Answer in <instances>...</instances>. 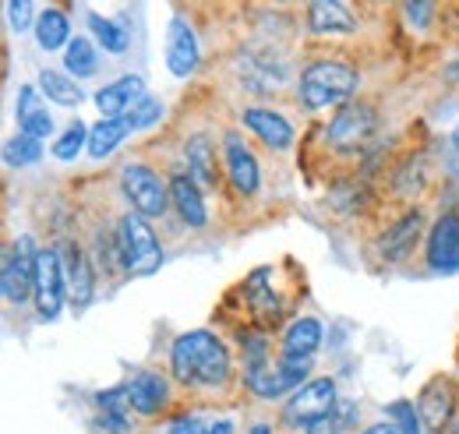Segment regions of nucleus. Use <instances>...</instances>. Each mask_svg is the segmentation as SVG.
Returning a JSON list of instances; mask_svg holds the SVG:
<instances>
[{
	"instance_id": "obj_1",
	"label": "nucleus",
	"mask_w": 459,
	"mask_h": 434,
	"mask_svg": "<svg viewBox=\"0 0 459 434\" xmlns=\"http://www.w3.org/2000/svg\"><path fill=\"white\" fill-rule=\"evenodd\" d=\"M170 371L184 388H223L233 375V360L216 332H180L170 346Z\"/></svg>"
},
{
	"instance_id": "obj_2",
	"label": "nucleus",
	"mask_w": 459,
	"mask_h": 434,
	"mask_svg": "<svg viewBox=\"0 0 459 434\" xmlns=\"http://www.w3.org/2000/svg\"><path fill=\"white\" fill-rule=\"evenodd\" d=\"M360 85L357 67L343 60H315L297 78V96L307 109H343L353 103V92Z\"/></svg>"
},
{
	"instance_id": "obj_3",
	"label": "nucleus",
	"mask_w": 459,
	"mask_h": 434,
	"mask_svg": "<svg viewBox=\"0 0 459 434\" xmlns=\"http://www.w3.org/2000/svg\"><path fill=\"white\" fill-rule=\"evenodd\" d=\"M117 251H120V265L127 275H152L163 265V244L152 233L149 219L138 213H127L117 222Z\"/></svg>"
},
{
	"instance_id": "obj_4",
	"label": "nucleus",
	"mask_w": 459,
	"mask_h": 434,
	"mask_svg": "<svg viewBox=\"0 0 459 434\" xmlns=\"http://www.w3.org/2000/svg\"><path fill=\"white\" fill-rule=\"evenodd\" d=\"M120 191L131 202V209L145 219H163L170 205V184L142 163H124L120 169Z\"/></svg>"
},
{
	"instance_id": "obj_5",
	"label": "nucleus",
	"mask_w": 459,
	"mask_h": 434,
	"mask_svg": "<svg viewBox=\"0 0 459 434\" xmlns=\"http://www.w3.org/2000/svg\"><path fill=\"white\" fill-rule=\"evenodd\" d=\"M378 135V109L371 103H346L325 127V138L336 152H357Z\"/></svg>"
},
{
	"instance_id": "obj_6",
	"label": "nucleus",
	"mask_w": 459,
	"mask_h": 434,
	"mask_svg": "<svg viewBox=\"0 0 459 434\" xmlns=\"http://www.w3.org/2000/svg\"><path fill=\"white\" fill-rule=\"evenodd\" d=\"M36 258H39V247H32V237H18L4 255L0 290L7 304H25L29 297H36Z\"/></svg>"
},
{
	"instance_id": "obj_7",
	"label": "nucleus",
	"mask_w": 459,
	"mask_h": 434,
	"mask_svg": "<svg viewBox=\"0 0 459 434\" xmlns=\"http://www.w3.org/2000/svg\"><path fill=\"white\" fill-rule=\"evenodd\" d=\"M336 410V381L333 378H315L304 388H297L283 406V424L287 428H307L318 417H329Z\"/></svg>"
},
{
	"instance_id": "obj_8",
	"label": "nucleus",
	"mask_w": 459,
	"mask_h": 434,
	"mask_svg": "<svg viewBox=\"0 0 459 434\" xmlns=\"http://www.w3.org/2000/svg\"><path fill=\"white\" fill-rule=\"evenodd\" d=\"M64 262L54 247H39L36 258V315L43 322H54L64 308Z\"/></svg>"
},
{
	"instance_id": "obj_9",
	"label": "nucleus",
	"mask_w": 459,
	"mask_h": 434,
	"mask_svg": "<svg viewBox=\"0 0 459 434\" xmlns=\"http://www.w3.org/2000/svg\"><path fill=\"white\" fill-rule=\"evenodd\" d=\"M428 269L438 275H456L459 272V216L456 213H442L435 219L431 233H428V247H424Z\"/></svg>"
},
{
	"instance_id": "obj_10",
	"label": "nucleus",
	"mask_w": 459,
	"mask_h": 434,
	"mask_svg": "<svg viewBox=\"0 0 459 434\" xmlns=\"http://www.w3.org/2000/svg\"><path fill=\"white\" fill-rule=\"evenodd\" d=\"M417 413H420V424L431 434L449 431V424L456 421V385L449 378L428 381L424 392H420Z\"/></svg>"
},
{
	"instance_id": "obj_11",
	"label": "nucleus",
	"mask_w": 459,
	"mask_h": 434,
	"mask_svg": "<svg viewBox=\"0 0 459 434\" xmlns=\"http://www.w3.org/2000/svg\"><path fill=\"white\" fill-rule=\"evenodd\" d=\"M198 64H202V50H198L195 29L180 14H173L170 29H167V67H170V74L187 82L198 71Z\"/></svg>"
},
{
	"instance_id": "obj_12",
	"label": "nucleus",
	"mask_w": 459,
	"mask_h": 434,
	"mask_svg": "<svg viewBox=\"0 0 459 434\" xmlns=\"http://www.w3.org/2000/svg\"><path fill=\"white\" fill-rule=\"evenodd\" d=\"M240 124H244L265 149H273V152H287L290 145H293V124H290L280 109L247 107L240 113Z\"/></svg>"
},
{
	"instance_id": "obj_13",
	"label": "nucleus",
	"mask_w": 459,
	"mask_h": 434,
	"mask_svg": "<svg viewBox=\"0 0 459 434\" xmlns=\"http://www.w3.org/2000/svg\"><path fill=\"white\" fill-rule=\"evenodd\" d=\"M145 100V78L142 74H124L96 92V109L103 120H124L131 109Z\"/></svg>"
},
{
	"instance_id": "obj_14",
	"label": "nucleus",
	"mask_w": 459,
	"mask_h": 434,
	"mask_svg": "<svg viewBox=\"0 0 459 434\" xmlns=\"http://www.w3.org/2000/svg\"><path fill=\"white\" fill-rule=\"evenodd\" d=\"M223 160H227V177H230V184H233V191H237L240 198L258 195V184H262L258 160H255V152L244 145V138H240L237 131L227 135V152H223Z\"/></svg>"
},
{
	"instance_id": "obj_15",
	"label": "nucleus",
	"mask_w": 459,
	"mask_h": 434,
	"mask_svg": "<svg viewBox=\"0 0 459 434\" xmlns=\"http://www.w3.org/2000/svg\"><path fill=\"white\" fill-rule=\"evenodd\" d=\"M420 230H424V213H420V209L403 213L400 219H393V222L382 230V237H378V255H382L385 262H403V258L413 251Z\"/></svg>"
},
{
	"instance_id": "obj_16",
	"label": "nucleus",
	"mask_w": 459,
	"mask_h": 434,
	"mask_svg": "<svg viewBox=\"0 0 459 434\" xmlns=\"http://www.w3.org/2000/svg\"><path fill=\"white\" fill-rule=\"evenodd\" d=\"M127 392H131V406H134V413H142V417H156V413H163L173 399L170 381L163 378L160 371H142V375H134V378L127 381Z\"/></svg>"
},
{
	"instance_id": "obj_17",
	"label": "nucleus",
	"mask_w": 459,
	"mask_h": 434,
	"mask_svg": "<svg viewBox=\"0 0 459 434\" xmlns=\"http://www.w3.org/2000/svg\"><path fill=\"white\" fill-rule=\"evenodd\" d=\"M14 117H18L22 135H32L36 142H43L47 135H54V117L47 113L43 92H39L36 85H22V89H18V100H14Z\"/></svg>"
},
{
	"instance_id": "obj_18",
	"label": "nucleus",
	"mask_w": 459,
	"mask_h": 434,
	"mask_svg": "<svg viewBox=\"0 0 459 434\" xmlns=\"http://www.w3.org/2000/svg\"><path fill=\"white\" fill-rule=\"evenodd\" d=\"M170 202L177 209L180 222L187 230H202L209 222V213H205V198H202V187L191 180V173H173L170 177Z\"/></svg>"
},
{
	"instance_id": "obj_19",
	"label": "nucleus",
	"mask_w": 459,
	"mask_h": 434,
	"mask_svg": "<svg viewBox=\"0 0 459 434\" xmlns=\"http://www.w3.org/2000/svg\"><path fill=\"white\" fill-rule=\"evenodd\" d=\"M187 173H191V180L202 187V191H216L220 187V166H216V142L205 135V131H198V135H191L187 138Z\"/></svg>"
},
{
	"instance_id": "obj_20",
	"label": "nucleus",
	"mask_w": 459,
	"mask_h": 434,
	"mask_svg": "<svg viewBox=\"0 0 459 434\" xmlns=\"http://www.w3.org/2000/svg\"><path fill=\"white\" fill-rule=\"evenodd\" d=\"M307 29L315 36H343V32H357V18L340 0H315L307 4Z\"/></svg>"
},
{
	"instance_id": "obj_21",
	"label": "nucleus",
	"mask_w": 459,
	"mask_h": 434,
	"mask_svg": "<svg viewBox=\"0 0 459 434\" xmlns=\"http://www.w3.org/2000/svg\"><path fill=\"white\" fill-rule=\"evenodd\" d=\"M64 279L71 286V297L78 308L92 304V293H96V275H92V265L85 258V251L78 244H67V255H64Z\"/></svg>"
},
{
	"instance_id": "obj_22",
	"label": "nucleus",
	"mask_w": 459,
	"mask_h": 434,
	"mask_svg": "<svg viewBox=\"0 0 459 434\" xmlns=\"http://www.w3.org/2000/svg\"><path fill=\"white\" fill-rule=\"evenodd\" d=\"M36 39H39V47L47 54L71 47V22H67V14L60 7H43L39 11V18H36Z\"/></svg>"
},
{
	"instance_id": "obj_23",
	"label": "nucleus",
	"mask_w": 459,
	"mask_h": 434,
	"mask_svg": "<svg viewBox=\"0 0 459 434\" xmlns=\"http://www.w3.org/2000/svg\"><path fill=\"white\" fill-rule=\"evenodd\" d=\"M39 92L54 103V107H64V109H74L82 107V100H85V92L78 89V82L67 74V71H39Z\"/></svg>"
},
{
	"instance_id": "obj_24",
	"label": "nucleus",
	"mask_w": 459,
	"mask_h": 434,
	"mask_svg": "<svg viewBox=\"0 0 459 434\" xmlns=\"http://www.w3.org/2000/svg\"><path fill=\"white\" fill-rule=\"evenodd\" d=\"M318 346H322V322L318 318H297L283 332V353L311 357Z\"/></svg>"
},
{
	"instance_id": "obj_25",
	"label": "nucleus",
	"mask_w": 459,
	"mask_h": 434,
	"mask_svg": "<svg viewBox=\"0 0 459 434\" xmlns=\"http://www.w3.org/2000/svg\"><path fill=\"white\" fill-rule=\"evenodd\" d=\"M127 135H134V131L127 127V120H100V124L89 131V156H92V160H107Z\"/></svg>"
},
{
	"instance_id": "obj_26",
	"label": "nucleus",
	"mask_w": 459,
	"mask_h": 434,
	"mask_svg": "<svg viewBox=\"0 0 459 434\" xmlns=\"http://www.w3.org/2000/svg\"><path fill=\"white\" fill-rule=\"evenodd\" d=\"M64 71L71 78H92L100 71V54H96L92 39H85V36L71 39V47L64 50Z\"/></svg>"
},
{
	"instance_id": "obj_27",
	"label": "nucleus",
	"mask_w": 459,
	"mask_h": 434,
	"mask_svg": "<svg viewBox=\"0 0 459 434\" xmlns=\"http://www.w3.org/2000/svg\"><path fill=\"white\" fill-rule=\"evenodd\" d=\"M89 29H92V36L100 39V47L107 50V54H127V47H131V36H127V29L124 25H117L114 18H103V14H89Z\"/></svg>"
},
{
	"instance_id": "obj_28",
	"label": "nucleus",
	"mask_w": 459,
	"mask_h": 434,
	"mask_svg": "<svg viewBox=\"0 0 459 434\" xmlns=\"http://www.w3.org/2000/svg\"><path fill=\"white\" fill-rule=\"evenodd\" d=\"M43 160V142H36L32 135H14L7 145H4V163L7 166H36Z\"/></svg>"
},
{
	"instance_id": "obj_29",
	"label": "nucleus",
	"mask_w": 459,
	"mask_h": 434,
	"mask_svg": "<svg viewBox=\"0 0 459 434\" xmlns=\"http://www.w3.org/2000/svg\"><path fill=\"white\" fill-rule=\"evenodd\" d=\"M82 149H89V127L82 120H74L64 135L54 138V156H57L60 163H74Z\"/></svg>"
},
{
	"instance_id": "obj_30",
	"label": "nucleus",
	"mask_w": 459,
	"mask_h": 434,
	"mask_svg": "<svg viewBox=\"0 0 459 434\" xmlns=\"http://www.w3.org/2000/svg\"><path fill=\"white\" fill-rule=\"evenodd\" d=\"M96 403H100V410H103V417H120V421H127L131 417V392H127V385H114V388H103L100 395H96Z\"/></svg>"
},
{
	"instance_id": "obj_31",
	"label": "nucleus",
	"mask_w": 459,
	"mask_h": 434,
	"mask_svg": "<svg viewBox=\"0 0 459 434\" xmlns=\"http://www.w3.org/2000/svg\"><path fill=\"white\" fill-rule=\"evenodd\" d=\"M160 117H163V103H160V100H152V96H145V100L131 109L124 120H127V127H131V131H145V127H152Z\"/></svg>"
},
{
	"instance_id": "obj_32",
	"label": "nucleus",
	"mask_w": 459,
	"mask_h": 434,
	"mask_svg": "<svg viewBox=\"0 0 459 434\" xmlns=\"http://www.w3.org/2000/svg\"><path fill=\"white\" fill-rule=\"evenodd\" d=\"M4 11H7V25H11L14 32H29V29L36 25V22H32V11H36V7H32L29 0H7Z\"/></svg>"
},
{
	"instance_id": "obj_33",
	"label": "nucleus",
	"mask_w": 459,
	"mask_h": 434,
	"mask_svg": "<svg viewBox=\"0 0 459 434\" xmlns=\"http://www.w3.org/2000/svg\"><path fill=\"white\" fill-rule=\"evenodd\" d=\"M343 431L346 428H343V421L336 417V410H333L329 417H318L315 424H307V428H304V434H343Z\"/></svg>"
},
{
	"instance_id": "obj_34",
	"label": "nucleus",
	"mask_w": 459,
	"mask_h": 434,
	"mask_svg": "<svg viewBox=\"0 0 459 434\" xmlns=\"http://www.w3.org/2000/svg\"><path fill=\"white\" fill-rule=\"evenodd\" d=\"M167 434H212V428H205L198 417H173Z\"/></svg>"
},
{
	"instance_id": "obj_35",
	"label": "nucleus",
	"mask_w": 459,
	"mask_h": 434,
	"mask_svg": "<svg viewBox=\"0 0 459 434\" xmlns=\"http://www.w3.org/2000/svg\"><path fill=\"white\" fill-rule=\"evenodd\" d=\"M360 434H413V431H406L396 421H382V424H371L368 431H360Z\"/></svg>"
},
{
	"instance_id": "obj_36",
	"label": "nucleus",
	"mask_w": 459,
	"mask_h": 434,
	"mask_svg": "<svg viewBox=\"0 0 459 434\" xmlns=\"http://www.w3.org/2000/svg\"><path fill=\"white\" fill-rule=\"evenodd\" d=\"M212 434H233V424H230V421H220V424L212 428Z\"/></svg>"
},
{
	"instance_id": "obj_37",
	"label": "nucleus",
	"mask_w": 459,
	"mask_h": 434,
	"mask_svg": "<svg viewBox=\"0 0 459 434\" xmlns=\"http://www.w3.org/2000/svg\"><path fill=\"white\" fill-rule=\"evenodd\" d=\"M251 434H273V428H269V424H255V428H251Z\"/></svg>"
},
{
	"instance_id": "obj_38",
	"label": "nucleus",
	"mask_w": 459,
	"mask_h": 434,
	"mask_svg": "<svg viewBox=\"0 0 459 434\" xmlns=\"http://www.w3.org/2000/svg\"><path fill=\"white\" fill-rule=\"evenodd\" d=\"M453 145H456V163H459V131H456V138H453Z\"/></svg>"
},
{
	"instance_id": "obj_39",
	"label": "nucleus",
	"mask_w": 459,
	"mask_h": 434,
	"mask_svg": "<svg viewBox=\"0 0 459 434\" xmlns=\"http://www.w3.org/2000/svg\"><path fill=\"white\" fill-rule=\"evenodd\" d=\"M456 421H459V417H456ZM453 434H459V424H456V431H453Z\"/></svg>"
}]
</instances>
